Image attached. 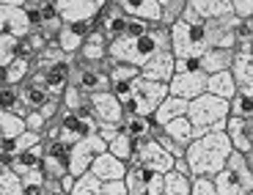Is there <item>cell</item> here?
<instances>
[{
  "label": "cell",
  "mask_w": 253,
  "mask_h": 195,
  "mask_svg": "<svg viewBox=\"0 0 253 195\" xmlns=\"http://www.w3.org/2000/svg\"><path fill=\"white\" fill-rule=\"evenodd\" d=\"M126 19H129V14H124L119 3L110 0V3H105L102 11L96 14V25L105 31V36H108L110 41H113V39H119L126 33Z\"/></svg>",
  "instance_id": "cell-17"
},
{
  "label": "cell",
  "mask_w": 253,
  "mask_h": 195,
  "mask_svg": "<svg viewBox=\"0 0 253 195\" xmlns=\"http://www.w3.org/2000/svg\"><path fill=\"white\" fill-rule=\"evenodd\" d=\"M42 195H63L61 176H44V190H42Z\"/></svg>",
  "instance_id": "cell-50"
},
{
  "label": "cell",
  "mask_w": 253,
  "mask_h": 195,
  "mask_svg": "<svg viewBox=\"0 0 253 195\" xmlns=\"http://www.w3.org/2000/svg\"><path fill=\"white\" fill-rule=\"evenodd\" d=\"M154 138H157V140H160V143H163V146H165V149L171 151V154H173V159H176V157H187V146H182V143H179V140H176V138H171V135L165 132L163 126H160V132H157V135H154Z\"/></svg>",
  "instance_id": "cell-46"
},
{
  "label": "cell",
  "mask_w": 253,
  "mask_h": 195,
  "mask_svg": "<svg viewBox=\"0 0 253 195\" xmlns=\"http://www.w3.org/2000/svg\"><path fill=\"white\" fill-rule=\"evenodd\" d=\"M22 129H28L22 116L14 113V110H0V143L14 138V135H19Z\"/></svg>",
  "instance_id": "cell-36"
},
{
  "label": "cell",
  "mask_w": 253,
  "mask_h": 195,
  "mask_svg": "<svg viewBox=\"0 0 253 195\" xmlns=\"http://www.w3.org/2000/svg\"><path fill=\"white\" fill-rule=\"evenodd\" d=\"M146 195H165V173L154 170L146 182Z\"/></svg>",
  "instance_id": "cell-48"
},
{
  "label": "cell",
  "mask_w": 253,
  "mask_h": 195,
  "mask_svg": "<svg viewBox=\"0 0 253 195\" xmlns=\"http://www.w3.org/2000/svg\"><path fill=\"white\" fill-rule=\"evenodd\" d=\"M11 168L17 170L19 176H22V173H28V170L44 168V140H39L36 146H31V149H25V151H19L17 157H14Z\"/></svg>",
  "instance_id": "cell-26"
},
{
  "label": "cell",
  "mask_w": 253,
  "mask_h": 195,
  "mask_svg": "<svg viewBox=\"0 0 253 195\" xmlns=\"http://www.w3.org/2000/svg\"><path fill=\"white\" fill-rule=\"evenodd\" d=\"M96 132H99V138L105 140V143H110V140L121 132V124H96Z\"/></svg>",
  "instance_id": "cell-51"
},
{
  "label": "cell",
  "mask_w": 253,
  "mask_h": 195,
  "mask_svg": "<svg viewBox=\"0 0 253 195\" xmlns=\"http://www.w3.org/2000/svg\"><path fill=\"white\" fill-rule=\"evenodd\" d=\"M72 195H102V179L96 176L94 170H83L80 176L75 179V190Z\"/></svg>",
  "instance_id": "cell-38"
},
{
  "label": "cell",
  "mask_w": 253,
  "mask_h": 195,
  "mask_svg": "<svg viewBox=\"0 0 253 195\" xmlns=\"http://www.w3.org/2000/svg\"><path fill=\"white\" fill-rule=\"evenodd\" d=\"M237 50L248 52V55L253 58V36H251V39H245V41H240V44H237Z\"/></svg>",
  "instance_id": "cell-54"
},
{
  "label": "cell",
  "mask_w": 253,
  "mask_h": 195,
  "mask_svg": "<svg viewBox=\"0 0 253 195\" xmlns=\"http://www.w3.org/2000/svg\"><path fill=\"white\" fill-rule=\"evenodd\" d=\"M50 124V118H47L42 110H28L25 113V126L28 129H36V132H44V126Z\"/></svg>",
  "instance_id": "cell-47"
},
{
  "label": "cell",
  "mask_w": 253,
  "mask_h": 195,
  "mask_svg": "<svg viewBox=\"0 0 253 195\" xmlns=\"http://www.w3.org/2000/svg\"><path fill=\"white\" fill-rule=\"evenodd\" d=\"M190 0H160V6H163V19H160V25L163 28H171L173 22L179 19V14L184 11Z\"/></svg>",
  "instance_id": "cell-43"
},
{
  "label": "cell",
  "mask_w": 253,
  "mask_h": 195,
  "mask_svg": "<svg viewBox=\"0 0 253 195\" xmlns=\"http://www.w3.org/2000/svg\"><path fill=\"white\" fill-rule=\"evenodd\" d=\"M248 135H251V143H253V118H248Z\"/></svg>",
  "instance_id": "cell-56"
},
{
  "label": "cell",
  "mask_w": 253,
  "mask_h": 195,
  "mask_svg": "<svg viewBox=\"0 0 253 195\" xmlns=\"http://www.w3.org/2000/svg\"><path fill=\"white\" fill-rule=\"evenodd\" d=\"M110 55L116 61L124 63H135V66H143L152 55H157L160 50H168L171 47V31L163 25H154L152 31L140 33V36H119L110 41Z\"/></svg>",
  "instance_id": "cell-2"
},
{
  "label": "cell",
  "mask_w": 253,
  "mask_h": 195,
  "mask_svg": "<svg viewBox=\"0 0 253 195\" xmlns=\"http://www.w3.org/2000/svg\"><path fill=\"white\" fill-rule=\"evenodd\" d=\"M44 176H47L44 168L22 173V195H42V190H44Z\"/></svg>",
  "instance_id": "cell-42"
},
{
  "label": "cell",
  "mask_w": 253,
  "mask_h": 195,
  "mask_svg": "<svg viewBox=\"0 0 253 195\" xmlns=\"http://www.w3.org/2000/svg\"><path fill=\"white\" fill-rule=\"evenodd\" d=\"M42 3H44V0H28L25 6H42Z\"/></svg>",
  "instance_id": "cell-58"
},
{
  "label": "cell",
  "mask_w": 253,
  "mask_h": 195,
  "mask_svg": "<svg viewBox=\"0 0 253 195\" xmlns=\"http://www.w3.org/2000/svg\"><path fill=\"white\" fill-rule=\"evenodd\" d=\"M72 69H75V55H63L58 61H52L50 66H44V69H33L31 75H36L39 80L44 82L47 88H50V94L61 96L63 88L72 80Z\"/></svg>",
  "instance_id": "cell-9"
},
{
  "label": "cell",
  "mask_w": 253,
  "mask_h": 195,
  "mask_svg": "<svg viewBox=\"0 0 253 195\" xmlns=\"http://www.w3.org/2000/svg\"><path fill=\"white\" fill-rule=\"evenodd\" d=\"M231 149L234 146H231V138L226 135V129H209L204 135H196L187 146V162L193 176H198V173L215 176L217 170L226 168Z\"/></svg>",
  "instance_id": "cell-1"
},
{
  "label": "cell",
  "mask_w": 253,
  "mask_h": 195,
  "mask_svg": "<svg viewBox=\"0 0 253 195\" xmlns=\"http://www.w3.org/2000/svg\"><path fill=\"white\" fill-rule=\"evenodd\" d=\"M190 6L207 19H217V17H226V14L234 11L231 0H190Z\"/></svg>",
  "instance_id": "cell-33"
},
{
  "label": "cell",
  "mask_w": 253,
  "mask_h": 195,
  "mask_svg": "<svg viewBox=\"0 0 253 195\" xmlns=\"http://www.w3.org/2000/svg\"><path fill=\"white\" fill-rule=\"evenodd\" d=\"M171 94L176 96H184V99H196L198 94L207 91V72L204 69H184V72H176L168 82Z\"/></svg>",
  "instance_id": "cell-12"
},
{
  "label": "cell",
  "mask_w": 253,
  "mask_h": 195,
  "mask_svg": "<svg viewBox=\"0 0 253 195\" xmlns=\"http://www.w3.org/2000/svg\"><path fill=\"white\" fill-rule=\"evenodd\" d=\"M31 72H33V58L19 55V58H14V61L6 66V82H11V85H22V82L31 77Z\"/></svg>",
  "instance_id": "cell-34"
},
{
  "label": "cell",
  "mask_w": 253,
  "mask_h": 195,
  "mask_svg": "<svg viewBox=\"0 0 253 195\" xmlns=\"http://www.w3.org/2000/svg\"><path fill=\"white\" fill-rule=\"evenodd\" d=\"M91 116L96 124H121L124 121V107L116 91H96L91 94Z\"/></svg>",
  "instance_id": "cell-11"
},
{
  "label": "cell",
  "mask_w": 253,
  "mask_h": 195,
  "mask_svg": "<svg viewBox=\"0 0 253 195\" xmlns=\"http://www.w3.org/2000/svg\"><path fill=\"white\" fill-rule=\"evenodd\" d=\"M154 170L143 168V165H129L126 168V195H146V182H149V176H152Z\"/></svg>",
  "instance_id": "cell-32"
},
{
  "label": "cell",
  "mask_w": 253,
  "mask_h": 195,
  "mask_svg": "<svg viewBox=\"0 0 253 195\" xmlns=\"http://www.w3.org/2000/svg\"><path fill=\"white\" fill-rule=\"evenodd\" d=\"M102 195H126V182H124V179L102 182Z\"/></svg>",
  "instance_id": "cell-49"
},
{
  "label": "cell",
  "mask_w": 253,
  "mask_h": 195,
  "mask_svg": "<svg viewBox=\"0 0 253 195\" xmlns=\"http://www.w3.org/2000/svg\"><path fill=\"white\" fill-rule=\"evenodd\" d=\"M58 14L63 22H85V19H96L102 11V0H55Z\"/></svg>",
  "instance_id": "cell-15"
},
{
  "label": "cell",
  "mask_w": 253,
  "mask_h": 195,
  "mask_svg": "<svg viewBox=\"0 0 253 195\" xmlns=\"http://www.w3.org/2000/svg\"><path fill=\"white\" fill-rule=\"evenodd\" d=\"M231 75H234L240 88H251L253 85V58L248 55V52L237 50L234 63H231Z\"/></svg>",
  "instance_id": "cell-29"
},
{
  "label": "cell",
  "mask_w": 253,
  "mask_h": 195,
  "mask_svg": "<svg viewBox=\"0 0 253 195\" xmlns=\"http://www.w3.org/2000/svg\"><path fill=\"white\" fill-rule=\"evenodd\" d=\"M102 3H110V0H102Z\"/></svg>",
  "instance_id": "cell-60"
},
{
  "label": "cell",
  "mask_w": 253,
  "mask_h": 195,
  "mask_svg": "<svg viewBox=\"0 0 253 195\" xmlns=\"http://www.w3.org/2000/svg\"><path fill=\"white\" fill-rule=\"evenodd\" d=\"M0 110H14L25 118L28 107L22 105V96H19V85H11V82H3L0 85Z\"/></svg>",
  "instance_id": "cell-35"
},
{
  "label": "cell",
  "mask_w": 253,
  "mask_h": 195,
  "mask_svg": "<svg viewBox=\"0 0 253 195\" xmlns=\"http://www.w3.org/2000/svg\"><path fill=\"white\" fill-rule=\"evenodd\" d=\"M121 6V11L129 17H143L149 22H160L163 19V6L160 0H116Z\"/></svg>",
  "instance_id": "cell-23"
},
{
  "label": "cell",
  "mask_w": 253,
  "mask_h": 195,
  "mask_svg": "<svg viewBox=\"0 0 253 195\" xmlns=\"http://www.w3.org/2000/svg\"><path fill=\"white\" fill-rule=\"evenodd\" d=\"M19 96H22V105H25L28 110H39V107L47 105V99H50L52 94L36 75H31L22 85H19Z\"/></svg>",
  "instance_id": "cell-21"
},
{
  "label": "cell",
  "mask_w": 253,
  "mask_h": 195,
  "mask_svg": "<svg viewBox=\"0 0 253 195\" xmlns=\"http://www.w3.org/2000/svg\"><path fill=\"white\" fill-rule=\"evenodd\" d=\"M226 170L237 179V184L242 187V195L253 193V168H251V162H248L245 151L231 149V154H228V159H226Z\"/></svg>",
  "instance_id": "cell-18"
},
{
  "label": "cell",
  "mask_w": 253,
  "mask_h": 195,
  "mask_svg": "<svg viewBox=\"0 0 253 195\" xmlns=\"http://www.w3.org/2000/svg\"><path fill=\"white\" fill-rule=\"evenodd\" d=\"M129 165H143V168H149V170L165 173V170L173 168V154L165 149L157 138H149V140H140L138 143V151H135V157Z\"/></svg>",
  "instance_id": "cell-8"
},
{
  "label": "cell",
  "mask_w": 253,
  "mask_h": 195,
  "mask_svg": "<svg viewBox=\"0 0 253 195\" xmlns=\"http://www.w3.org/2000/svg\"><path fill=\"white\" fill-rule=\"evenodd\" d=\"M105 149H108V143L99 138V132L85 135V138L75 140V143L69 146V173L80 176L83 170L91 168V162H94V159L99 157Z\"/></svg>",
  "instance_id": "cell-7"
},
{
  "label": "cell",
  "mask_w": 253,
  "mask_h": 195,
  "mask_svg": "<svg viewBox=\"0 0 253 195\" xmlns=\"http://www.w3.org/2000/svg\"><path fill=\"white\" fill-rule=\"evenodd\" d=\"M19 55H22V39L14 33H0V66H8Z\"/></svg>",
  "instance_id": "cell-37"
},
{
  "label": "cell",
  "mask_w": 253,
  "mask_h": 195,
  "mask_svg": "<svg viewBox=\"0 0 253 195\" xmlns=\"http://www.w3.org/2000/svg\"><path fill=\"white\" fill-rule=\"evenodd\" d=\"M231 116L253 118V85L251 88H240L234 96H231Z\"/></svg>",
  "instance_id": "cell-40"
},
{
  "label": "cell",
  "mask_w": 253,
  "mask_h": 195,
  "mask_svg": "<svg viewBox=\"0 0 253 195\" xmlns=\"http://www.w3.org/2000/svg\"><path fill=\"white\" fill-rule=\"evenodd\" d=\"M207 91L231 102V96L240 91V85H237L231 69H220V72H212V75H207Z\"/></svg>",
  "instance_id": "cell-25"
},
{
  "label": "cell",
  "mask_w": 253,
  "mask_h": 195,
  "mask_svg": "<svg viewBox=\"0 0 253 195\" xmlns=\"http://www.w3.org/2000/svg\"><path fill=\"white\" fill-rule=\"evenodd\" d=\"M187 116L193 121V126H196V135H204L209 129H226V121L231 116V102L204 91L196 99H190Z\"/></svg>",
  "instance_id": "cell-4"
},
{
  "label": "cell",
  "mask_w": 253,
  "mask_h": 195,
  "mask_svg": "<svg viewBox=\"0 0 253 195\" xmlns=\"http://www.w3.org/2000/svg\"><path fill=\"white\" fill-rule=\"evenodd\" d=\"M126 168H129V162H124L121 157H116L110 149H105L99 157L91 162V170H94L102 182H110V179H124L126 176Z\"/></svg>",
  "instance_id": "cell-19"
},
{
  "label": "cell",
  "mask_w": 253,
  "mask_h": 195,
  "mask_svg": "<svg viewBox=\"0 0 253 195\" xmlns=\"http://www.w3.org/2000/svg\"><path fill=\"white\" fill-rule=\"evenodd\" d=\"M245 157H248V162H251V168H253V149H251V151H245Z\"/></svg>",
  "instance_id": "cell-59"
},
{
  "label": "cell",
  "mask_w": 253,
  "mask_h": 195,
  "mask_svg": "<svg viewBox=\"0 0 253 195\" xmlns=\"http://www.w3.org/2000/svg\"><path fill=\"white\" fill-rule=\"evenodd\" d=\"M226 135L231 138V146H234V149H240V151H251L253 149L251 135H248V118H242V116H228Z\"/></svg>",
  "instance_id": "cell-27"
},
{
  "label": "cell",
  "mask_w": 253,
  "mask_h": 195,
  "mask_svg": "<svg viewBox=\"0 0 253 195\" xmlns=\"http://www.w3.org/2000/svg\"><path fill=\"white\" fill-rule=\"evenodd\" d=\"M0 3H3V6H25L28 0H0Z\"/></svg>",
  "instance_id": "cell-55"
},
{
  "label": "cell",
  "mask_w": 253,
  "mask_h": 195,
  "mask_svg": "<svg viewBox=\"0 0 253 195\" xmlns=\"http://www.w3.org/2000/svg\"><path fill=\"white\" fill-rule=\"evenodd\" d=\"M190 195H217L215 176H207V173H198V176H193V184H190Z\"/></svg>",
  "instance_id": "cell-45"
},
{
  "label": "cell",
  "mask_w": 253,
  "mask_h": 195,
  "mask_svg": "<svg viewBox=\"0 0 253 195\" xmlns=\"http://www.w3.org/2000/svg\"><path fill=\"white\" fill-rule=\"evenodd\" d=\"M163 129L171 135V138H176L182 146H190V140L196 138V126H193L190 116H176V118H171L168 124H163Z\"/></svg>",
  "instance_id": "cell-30"
},
{
  "label": "cell",
  "mask_w": 253,
  "mask_h": 195,
  "mask_svg": "<svg viewBox=\"0 0 253 195\" xmlns=\"http://www.w3.org/2000/svg\"><path fill=\"white\" fill-rule=\"evenodd\" d=\"M0 33H14V36L25 39L33 33L31 17L25 6H3L0 3Z\"/></svg>",
  "instance_id": "cell-14"
},
{
  "label": "cell",
  "mask_w": 253,
  "mask_h": 195,
  "mask_svg": "<svg viewBox=\"0 0 253 195\" xmlns=\"http://www.w3.org/2000/svg\"><path fill=\"white\" fill-rule=\"evenodd\" d=\"M187 105L190 99H184V96H176V94H168L163 102L157 105V110L152 113L154 124H168L171 118H176V116H187Z\"/></svg>",
  "instance_id": "cell-24"
},
{
  "label": "cell",
  "mask_w": 253,
  "mask_h": 195,
  "mask_svg": "<svg viewBox=\"0 0 253 195\" xmlns=\"http://www.w3.org/2000/svg\"><path fill=\"white\" fill-rule=\"evenodd\" d=\"M140 75L149 80H160V82H171V77L176 75V55L168 50H160L157 55H152L149 61L140 66Z\"/></svg>",
  "instance_id": "cell-16"
},
{
  "label": "cell",
  "mask_w": 253,
  "mask_h": 195,
  "mask_svg": "<svg viewBox=\"0 0 253 195\" xmlns=\"http://www.w3.org/2000/svg\"><path fill=\"white\" fill-rule=\"evenodd\" d=\"M168 31H171V52L176 58H193L207 50V17H201L190 3Z\"/></svg>",
  "instance_id": "cell-3"
},
{
  "label": "cell",
  "mask_w": 253,
  "mask_h": 195,
  "mask_svg": "<svg viewBox=\"0 0 253 195\" xmlns=\"http://www.w3.org/2000/svg\"><path fill=\"white\" fill-rule=\"evenodd\" d=\"M108 149L113 151L116 157L124 159V162H132L135 151H138V140H135L132 135H129V132L124 129V126H121V132H119V135H116V138L108 143Z\"/></svg>",
  "instance_id": "cell-31"
},
{
  "label": "cell",
  "mask_w": 253,
  "mask_h": 195,
  "mask_svg": "<svg viewBox=\"0 0 253 195\" xmlns=\"http://www.w3.org/2000/svg\"><path fill=\"white\" fill-rule=\"evenodd\" d=\"M234 55H237L234 47H207V50L198 55V69H204L207 75L220 72V69H231Z\"/></svg>",
  "instance_id": "cell-20"
},
{
  "label": "cell",
  "mask_w": 253,
  "mask_h": 195,
  "mask_svg": "<svg viewBox=\"0 0 253 195\" xmlns=\"http://www.w3.org/2000/svg\"><path fill=\"white\" fill-rule=\"evenodd\" d=\"M215 187H217V195H242V187L226 168L215 173Z\"/></svg>",
  "instance_id": "cell-44"
},
{
  "label": "cell",
  "mask_w": 253,
  "mask_h": 195,
  "mask_svg": "<svg viewBox=\"0 0 253 195\" xmlns=\"http://www.w3.org/2000/svg\"><path fill=\"white\" fill-rule=\"evenodd\" d=\"M61 105L66 107V110H91V94L83 91L77 82L69 80V85H66L63 94H61Z\"/></svg>",
  "instance_id": "cell-28"
},
{
  "label": "cell",
  "mask_w": 253,
  "mask_h": 195,
  "mask_svg": "<svg viewBox=\"0 0 253 195\" xmlns=\"http://www.w3.org/2000/svg\"><path fill=\"white\" fill-rule=\"evenodd\" d=\"M190 184L193 176L179 173V170H165V195H190Z\"/></svg>",
  "instance_id": "cell-39"
},
{
  "label": "cell",
  "mask_w": 253,
  "mask_h": 195,
  "mask_svg": "<svg viewBox=\"0 0 253 195\" xmlns=\"http://www.w3.org/2000/svg\"><path fill=\"white\" fill-rule=\"evenodd\" d=\"M231 8H234V14L242 19L253 17V0H231Z\"/></svg>",
  "instance_id": "cell-52"
},
{
  "label": "cell",
  "mask_w": 253,
  "mask_h": 195,
  "mask_svg": "<svg viewBox=\"0 0 253 195\" xmlns=\"http://www.w3.org/2000/svg\"><path fill=\"white\" fill-rule=\"evenodd\" d=\"M171 94L168 82H160V80H149V77L140 75L138 80L132 82V94L121 99V107H124V116L126 113H138V116H152L157 110V105Z\"/></svg>",
  "instance_id": "cell-5"
},
{
  "label": "cell",
  "mask_w": 253,
  "mask_h": 195,
  "mask_svg": "<svg viewBox=\"0 0 253 195\" xmlns=\"http://www.w3.org/2000/svg\"><path fill=\"white\" fill-rule=\"evenodd\" d=\"M75 173H69V170H66V173H63L61 176V184H63V195H72V190H75Z\"/></svg>",
  "instance_id": "cell-53"
},
{
  "label": "cell",
  "mask_w": 253,
  "mask_h": 195,
  "mask_svg": "<svg viewBox=\"0 0 253 195\" xmlns=\"http://www.w3.org/2000/svg\"><path fill=\"white\" fill-rule=\"evenodd\" d=\"M58 124H61V135H58V138L69 146L75 143V140L85 138V135L96 132V118L91 116V110H66V107L61 105Z\"/></svg>",
  "instance_id": "cell-6"
},
{
  "label": "cell",
  "mask_w": 253,
  "mask_h": 195,
  "mask_svg": "<svg viewBox=\"0 0 253 195\" xmlns=\"http://www.w3.org/2000/svg\"><path fill=\"white\" fill-rule=\"evenodd\" d=\"M110 39L105 36V31H102L99 25L94 28V31L88 33V36H85V41H83V47H80V52H77V61H83V63H105V58L110 55ZM102 69H105V66H102ZM108 72V69H105Z\"/></svg>",
  "instance_id": "cell-13"
},
{
  "label": "cell",
  "mask_w": 253,
  "mask_h": 195,
  "mask_svg": "<svg viewBox=\"0 0 253 195\" xmlns=\"http://www.w3.org/2000/svg\"><path fill=\"white\" fill-rule=\"evenodd\" d=\"M6 82V66H0V85Z\"/></svg>",
  "instance_id": "cell-57"
},
{
  "label": "cell",
  "mask_w": 253,
  "mask_h": 195,
  "mask_svg": "<svg viewBox=\"0 0 253 195\" xmlns=\"http://www.w3.org/2000/svg\"><path fill=\"white\" fill-rule=\"evenodd\" d=\"M121 126H124V129L132 135L138 143H140V140L154 138V135L160 132V124H154L152 116H138V113H126L124 121H121Z\"/></svg>",
  "instance_id": "cell-22"
},
{
  "label": "cell",
  "mask_w": 253,
  "mask_h": 195,
  "mask_svg": "<svg viewBox=\"0 0 253 195\" xmlns=\"http://www.w3.org/2000/svg\"><path fill=\"white\" fill-rule=\"evenodd\" d=\"M72 82H77L83 91L96 94V91H110V75L102 69L99 63H83L75 58V69H72Z\"/></svg>",
  "instance_id": "cell-10"
},
{
  "label": "cell",
  "mask_w": 253,
  "mask_h": 195,
  "mask_svg": "<svg viewBox=\"0 0 253 195\" xmlns=\"http://www.w3.org/2000/svg\"><path fill=\"white\" fill-rule=\"evenodd\" d=\"M0 195H22V176L14 168H0Z\"/></svg>",
  "instance_id": "cell-41"
}]
</instances>
